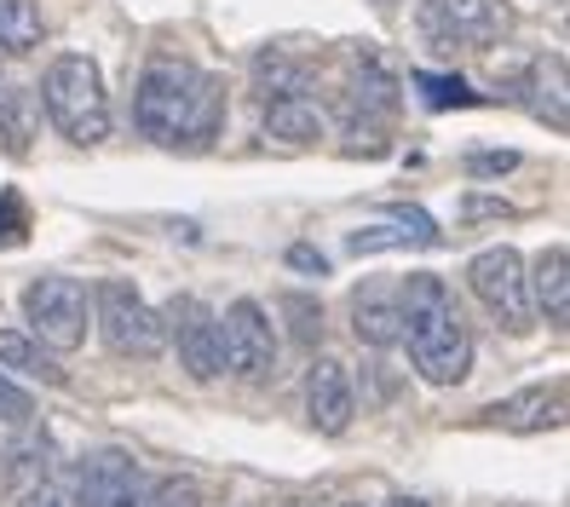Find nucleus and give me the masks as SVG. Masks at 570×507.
I'll return each mask as SVG.
<instances>
[{
	"instance_id": "f257e3e1",
	"label": "nucleus",
	"mask_w": 570,
	"mask_h": 507,
	"mask_svg": "<svg viewBox=\"0 0 570 507\" xmlns=\"http://www.w3.org/2000/svg\"><path fill=\"white\" fill-rule=\"evenodd\" d=\"M219 116H225L219 76L196 70L185 58H156L139 81V98H132L139 133L156 145H174V150L179 145H208L219 133Z\"/></svg>"
},
{
	"instance_id": "f03ea898",
	"label": "nucleus",
	"mask_w": 570,
	"mask_h": 507,
	"mask_svg": "<svg viewBox=\"0 0 570 507\" xmlns=\"http://www.w3.org/2000/svg\"><path fill=\"white\" fill-rule=\"evenodd\" d=\"M397 318H404L397 341H410V363L426 387L466 381V369H473V334H466V318L444 277L410 272L397 283Z\"/></svg>"
},
{
	"instance_id": "7ed1b4c3",
	"label": "nucleus",
	"mask_w": 570,
	"mask_h": 507,
	"mask_svg": "<svg viewBox=\"0 0 570 507\" xmlns=\"http://www.w3.org/2000/svg\"><path fill=\"white\" fill-rule=\"evenodd\" d=\"M41 105H47V121L70 145H105L110 139V92H105V76H98V64L87 52H63L47 64Z\"/></svg>"
},
{
	"instance_id": "20e7f679",
	"label": "nucleus",
	"mask_w": 570,
	"mask_h": 507,
	"mask_svg": "<svg viewBox=\"0 0 570 507\" xmlns=\"http://www.w3.org/2000/svg\"><path fill=\"white\" fill-rule=\"evenodd\" d=\"M92 312H98V334H105V347L121 352V358H156L167 347L161 312L132 283H121V277L92 289Z\"/></svg>"
},
{
	"instance_id": "39448f33",
	"label": "nucleus",
	"mask_w": 570,
	"mask_h": 507,
	"mask_svg": "<svg viewBox=\"0 0 570 507\" xmlns=\"http://www.w3.org/2000/svg\"><path fill=\"white\" fill-rule=\"evenodd\" d=\"M87 289L76 277H36L23 289V318H29V341H41L52 358L76 352L87 341Z\"/></svg>"
},
{
	"instance_id": "423d86ee",
	"label": "nucleus",
	"mask_w": 570,
	"mask_h": 507,
	"mask_svg": "<svg viewBox=\"0 0 570 507\" xmlns=\"http://www.w3.org/2000/svg\"><path fill=\"white\" fill-rule=\"evenodd\" d=\"M466 283H473V294L484 300V312L501 323V329H513L524 334L535 323V306H530V277H524V260L519 248H484L473 254V265H466Z\"/></svg>"
},
{
	"instance_id": "0eeeda50",
	"label": "nucleus",
	"mask_w": 570,
	"mask_h": 507,
	"mask_svg": "<svg viewBox=\"0 0 570 507\" xmlns=\"http://www.w3.org/2000/svg\"><path fill=\"white\" fill-rule=\"evenodd\" d=\"M508 7L501 0H426L421 7V36L439 47V52H455V47H495L508 36Z\"/></svg>"
},
{
	"instance_id": "6e6552de",
	"label": "nucleus",
	"mask_w": 570,
	"mask_h": 507,
	"mask_svg": "<svg viewBox=\"0 0 570 507\" xmlns=\"http://www.w3.org/2000/svg\"><path fill=\"white\" fill-rule=\"evenodd\" d=\"M219 358L237 369L243 381H265L277 369V329L265 318L259 300H230L219 318Z\"/></svg>"
},
{
	"instance_id": "1a4fd4ad",
	"label": "nucleus",
	"mask_w": 570,
	"mask_h": 507,
	"mask_svg": "<svg viewBox=\"0 0 570 507\" xmlns=\"http://www.w3.org/2000/svg\"><path fill=\"white\" fill-rule=\"evenodd\" d=\"M150 479L145 467L132 461L127 450H98L81 461V485H76V501L81 507H145L150 501Z\"/></svg>"
},
{
	"instance_id": "9d476101",
	"label": "nucleus",
	"mask_w": 570,
	"mask_h": 507,
	"mask_svg": "<svg viewBox=\"0 0 570 507\" xmlns=\"http://www.w3.org/2000/svg\"><path fill=\"white\" fill-rule=\"evenodd\" d=\"M167 334H174V347H179V369L190 381H214L219 369H225V358H219V318L203 306V300H174L167 306Z\"/></svg>"
},
{
	"instance_id": "9b49d317",
	"label": "nucleus",
	"mask_w": 570,
	"mask_h": 507,
	"mask_svg": "<svg viewBox=\"0 0 570 507\" xmlns=\"http://www.w3.org/2000/svg\"><path fill=\"white\" fill-rule=\"evenodd\" d=\"M306 416L323 438H341L357 416V387H352V369L341 358H317L312 376H306Z\"/></svg>"
},
{
	"instance_id": "f8f14e48",
	"label": "nucleus",
	"mask_w": 570,
	"mask_h": 507,
	"mask_svg": "<svg viewBox=\"0 0 570 507\" xmlns=\"http://www.w3.org/2000/svg\"><path fill=\"white\" fill-rule=\"evenodd\" d=\"M352 329L363 347H397V334H404V318H397V289L392 283H363L357 300H352Z\"/></svg>"
},
{
	"instance_id": "ddd939ff",
	"label": "nucleus",
	"mask_w": 570,
	"mask_h": 507,
	"mask_svg": "<svg viewBox=\"0 0 570 507\" xmlns=\"http://www.w3.org/2000/svg\"><path fill=\"white\" fill-rule=\"evenodd\" d=\"M495 427H508V432H542V427H559V416H564V387L553 381V387H524V392H513V398H501V403H490L484 410Z\"/></svg>"
},
{
	"instance_id": "4468645a",
	"label": "nucleus",
	"mask_w": 570,
	"mask_h": 507,
	"mask_svg": "<svg viewBox=\"0 0 570 507\" xmlns=\"http://www.w3.org/2000/svg\"><path fill=\"white\" fill-rule=\"evenodd\" d=\"M524 277H530V306L553 329H564L570 323V254H564V243H553L535 260V272H524Z\"/></svg>"
},
{
	"instance_id": "2eb2a0df",
	"label": "nucleus",
	"mask_w": 570,
	"mask_h": 507,
	"mask_svg": "<svg viewBox=\"0 0 570 507\" xmlns=\"http://www.w3.org/2000/svg\"><path fill=\"white\" fill-rule=\"evenodd\" d=\"M265 139L317 145V139H323V110L312 105L306 92H294V98H265Z\"/></svg>"
},
{
	"instance_id": "dca6fc26",
	"label": "nucleus",
	"mask_w": 570,
	"mask_h": 507,
	"mask_svg": "<svg viewBox=\"0 0 570 507\" xmlns=\"http://www.w3.org/2000/svg\"><path fill=\"white\" fill-rule=\"evenodd\" d=\"M0 145H7V156H29V145H36V98L7 70H0Z\"/></svg>"
},
{
	"instance_id": "f3484780",
	"label": "nucleus",
	"mask_w": 570,
	"mask_h": 507,
	"mask_svg": "<svg viewBox=\"0 0 570 507\" xmlns=\"http://www.w3.org/2000/svg\"><path fill=\"white\" fill-rule=\"evenodd\" d=\"M0 369H12V376H29V381H41V387H63L58 358H52L41 341H29L23 329H0Z\"/></svg>"
},
{
	"instance_id": "a211bd4d",
	"label": "nucleus",
	"mask_w": 570,
	"mask_h": 507,
	"mask_svg": "<svg viewBox=\"0 0 570 507\" xmlns=\"http://www.w3.org/2000/svg\"><path fill=\"white\" fill-rule=\"evenodd\" d=\"M41 36H47V23H41V7H36V0H0V58L36 52Z\"/></svg>"
},
{
	"instance_id": "6ab92c4d",
	"label": "nucleus",
	"mask_w": 570,
	"mask_h": 507,
	"mask_svg": "<svg viewBox=\"0 0 570 507\" xmlns=\"http://www.w3.org/2000/svg\"><path fill=\"white\" fill-rule=\"evenodd\" d=\"M306 64H299V58H288V52H259L254 58V87L265 92V98H294V92H306Z\"/></svg>"
},
{
	"instance_id": "aec40b11",
	"label": "nucleus",
	"mask_w": 570,
	"mask_h": 507,
	"mask_svg": "<svg viewBox=\"0 0 570 507\" xmlns=\"http://www.w3.org/2000/svg\"><path fill=\"white\" fill-rule=\"evenodd\" d=\"M530 92H535L530 110L564 133V58H542V64H535V70H530Z\"/></svg>"
},
{
	"instance_id": "412c9836",
	"label": "nucleus",
	"mask_w": 570,
	"mask_h": 507,
	"mask_svg": "<svg viewBox=\"0 0 570 507\" xmlns=\"http://www.w3.org/2000/svg\"><path fill=\"white\" fill-rule=\"evenodd\" d=\"M415 92L426 98V110H466V105H484V92H473L461 76H432V70H415Z\"/></svg>"
},
{
	"instance_id": "4be33fe9",
	"label": "nucleus",
	"mask_w": 570,
	"mask_h": 507,
	"mask_svg": "<svg viewBox=\"0 0 570 507\" xmlns=\"http://www.w3.org/2000/svg\"><path fill=\"white\" fill-rule=\"evenodd\" d=\"M346 248H352V254H392V248H421V243H415V231H404L397 220H386V225H363V231H352V236H346Z\"/></svg>"
},
{
	"instance_id": "5701e85b",
	"label": "nucleus",
	"mask_w": 570,
	"mask_h": 507,
	"mask_svg": "<svg viewBox=\"0 0 570 507\" xmlns=\"http://www.w3.org/2000/svg\"><path fill=\"white\" fill-rule=\"evenodd\" d=\"M23 231H29V214H23V202H18L12 191H0V248L23 243Z\"/></svg>"
},
{
	"instance_id": "b1692460",
	"label": "nucleus",
	"mask_w": 570,
	"mask_h": 507,
	"mask_svg": "<svg viewBox=\"0 0 570 507\" xmlns=\"http://www.w3.org/2000/svg\"><path fill=\"white\" fill-rule=\"evenodd\" d=\"M519 167V150H479V156H466V174L473 179H495V174H513Z\"/></svg>"
},
{
	"instance_id": "393cba45",
	"label": "nucleus",
	"mask_w": 570,
	"mask_h": 507,
	"mask_svg": "<svg viewBox=\"0 0 570 507\" xmlns=\"http://www.w3.org/2000/svg\"><path fill=\"white\" fill-rule=\"evenodd\" d=\"M29 416H36V403H29V392H18L7 376H0V421H7V427H23Z\"/></svg>"
},
{
	"instance_id": "a878e982",
	"label": "nucleus",
	"mask_w": 570,
	"mask_h": 507,
	"mask_svg": "<svg viewBox=\"0 0 570 507\" xmlns=\"http://www.w3.org/2000/svg\"><path fill=\"white\" fill-rule=\"evenodd\" d=\"M145 507H203V496H196V485H156Z\"/></svg>"
},
{
	"instance_id": "bb28decb",
	"label": "nucleus",
	"mask_w": 570,
	"mask_h": 507,
	"mask_svg": "<svg viewBox=\"0 0 570 507\" xmlns=\"http://www.w3.org/2000/svg\"><path fill=\"white\" fill-rule=\"evenodd\" d=\"M288 265H294V272H312V277H328V254H317L312 243H294L288 248Z\"/></svg>"
},
{
	"instance_id": "cd10ccee",
	"label": "nucleus",
	"mask_w": 570,
	"mask_h": 507,
	"mask_svg": "<svg viewBox=\"0 0 570 507\" xmlns=\"http://www.w3.org/2000/svg\"><path fill=\"white\" fill-rule=\"evenodd\" d=\"M18 507H76V501H70V490H58V485H47V479H41V485L29 490Z\"/></svg>"
},
{
	"instance_id": "c85d7f7f",
	"label": "nucleus",
	"mask_w": 570,
	"mask_h": 507,
	"mask_svg": "<svg viewBox=\"0 0 570 507\" xmlns=\"http://www.w3.org/2000/svg\"><path fill=\"white\" fill-rule=\"evenodd\" d=\"M490 214L508 220L513 208H508V202H490V196H466V220H490Z\"/></svg>"
},
{
	"instance_id": "c756f323",
	"label": "nucleus",
	"mask_w": 570,
	"mask_h": 507,
	"mask_svg": "<svg viewBox=\"0 0 570 507\" xmlns=\"http://www.w3.org/2000/svg\"><path fill=\"white\" fill-rule=\"evenodd\" d=\"M386 507H426V501H415V496H397V501H386Z\"/></svg>"
},
{
	"instance_id": "7c9ffc66",
	"label": "nucleus",
	"mask_w": 570,
	"mask_h": 507,
	"mask_svg": "<svg viewBox=\"0 0 570 507\" xmlns=\"http://www.w3.org/2000/svg\"><path fill=\"white\" fill-rule=\"evenodd\" d=\"M381 7H392V0H381Z\"/></svg>"
}]
</instances>
